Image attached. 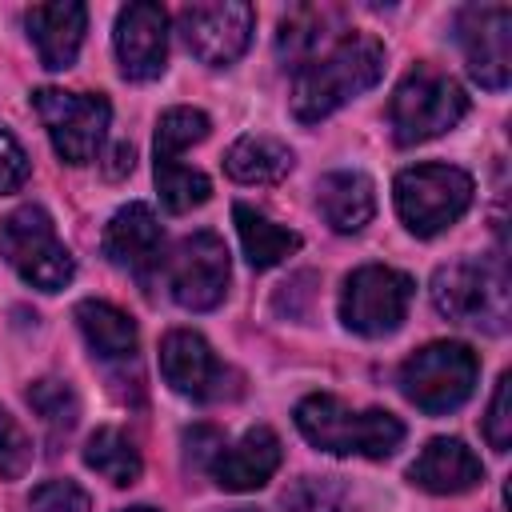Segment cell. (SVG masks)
<instances>
[{"label":"cell","instance_id":"27","mask_svg":"<svg viewBox=\"0 0 512 512\" xmlns=\"http://www.w3.org/2000/svg\"><path fill=\"white\" fill-rule=\"evenodd\" d=\"M320 36H324V12H320V8H296L292 16H284L276 48H280L284 60H292V64L304 68V64L312 60Z\"/></svg>","mask_w":512,"mask_h":512},{"label":"cell","instance_id":"5","mask_svg":"<svg viewBox=\"0 0 512 512\" xmlns=\"http://www.w3.org/2000/svg\"><path fill=\"white\" fill-rule=\"evenodd\" d=\"M476 376H480L476 352L468 344H460V340L424 344L420 352H412L400 364V388H404V396L420 412H432V416L460 408L472 396Z\"/></svg>","mask_w":512,"mask_h":512},{"label":"cell","instance_id":"9","mask_svg":"<svg viewBox=\"0 0 512 512\" xmlns=\"http://www.w3.org/2000/svg\"><path fill=\"white\" fill-rule=\"evenodd\" d=\"M412 292H416L412 276L384 264H364L344 280L340 320L360 336H388L404 324Z\"/></svg>","mask_w":512,"mask_h":512},{"label":"cell","instance_id":"10","mask_svg":"<svg viewBox=\"0 0 512 512\" xmlns=\"http://www.w3.org/2000/svg\"><path fill=\"white\" fill-rule=\"evenodd\" d=\"M176 24H180V36H184L188 52L200 64L224 68V64L244 56V48L252 40V28H256V12H252V4H240V0L188 4V8H180Z\"/></svg>","mask_w":512,"mask_h":512},{"label":"cell","instance_id":"28","mask_svg":"<svg viewBox=\"0 0 512 512\" xmlns=\"http://www.w3.org/2000/svg\"><path fill=\"white\" fill-rule=\"evenodd\" d=\"M28 404L40 412V420L56 432H68L80 416V404H76V392L64 384V380H36L28 388Z\"/></svg>","mask_w":512,"mask_h":512},{"label":"cell","instance_id":"34","mask_svg":"<svg viewBox=\"0 0 512 512\" xmlns=\"http://www.w3.org/2000/svg\"><path fill=\"white\" fill-rule=\"evenodd\" d=\"M120 512H156V508H120Z\"/></svg>","mask_w":512,"mask_h":512},{"label":"cell","instance_id":"18","mask_svg":"<svg viewBox=\"0 0 512 512\" xmlns=\"http://www.w3.org/2000/svg\"><path fill=\"white\" fill-rule=\"evenodd\" d=\"M280 440L272 428H252L244 432L232 448H220L212 456V480L228 492H252L260 484L272 480V472L280 468Z\"/></svg>","mask_w":512,"mask_h":512},{"label":"cell","instance_id":"16","mask_svg":"<svg viewBox=\"0 0 512 512\" xmlns=\"http://www.w3.org/2000/svg\"><path fill=\"white\" fill-rule=\"evenodd\" d=\"M408 480L424 492H436V496H456V492H468L484 480V464L480 456L456 440V436H436L408 468Z\"/></svg>","mask_w":512,"mask_h":512},{"label":"cell","instance_id":"35","mask_svg":"<svg viewBox=\"0 0 512 512\" xmlns=\"http://www.w3.org/2000/svg\"><path fill=\"white\" fill-rule=\"evenodd\" d=\"M236 512H252V508H236Z\"/></svg>","mask_w":512,"mask_h":512},{"label":"cell","instance_id":"1","mask_svg":"<svg viewBox=\"0 0 512 512\" xmlns=\"http://www.w3.org/2000/svg\"><path fill=\"white\" fill-rule=\"evenodd\" d=\"M384 72V44L376 36H344L328 56L308 60L292 84V116L304 124L324 120L352 96L368 92Z\"/></svg>","mask_w":512,"mask_h":512},{"label":"cell","instance_id":"21","mask_svg":"<svg viewBox=\"0 0 512 512\" xmlns=\"http://www.w3.org/2000/svg\"><path fill=\"white\" fill-rule=\"evenodd\" d=\"M224 168L240 184H276L292 168V148L280 144L276 136H240L228 148Z\"/></svg>","mask_w":512,"mask_h":512},{"label":"cell","instance_id":"11","mask_svg":"<svg viewBox=\"0 0 512 512\" xmlns=\"http://www.w3.org/2000/svg\"><path fill=\"white\" fill-rule=\"evenodd\" d=\"M456 40L480 88H492V92L508 88V72H512V8L508 4H468L456 16Z\"/></svg>","mask_w":512,"mask_h":512},{"label":"cell","instance_id":"20","mask_svg":"<svg viewBox=\"0 0 512 512\" xmlns=\"http://www.w3.org/2000/svg\"><path fill=\"white\" fill-rule=\"evenodd\" d=\"M76 324H80L88 348L104 360H120V356L136 352V320L108 300H80Z\"/></svg>","mask_w":512,"mask_h":512},{"label":"cell","instance_id":"13","mask_svg":"<svg viewBox=\"0 0 512 512\" xmlns=\"http://www.w3.org/2000/svg\"><path fill=\"white\" fill-rule=\"evenodd\" d=\"M112 44H116L120 72L128 80L160 76L164 60H168V16H164V8L152 4V0H136V4L120 8Z\"/></svg>","mask_w":512,"mask_h":512},{"label":"cell","instance_id":"23","mask_svg":"<svg viewBox=\"0 0 512 512\" xmlns=\"http://www.w3.org/2000/svg\"><path fill=\"white\" fill-rule=\"evenodd\" d=\"M84 464L96 472V476H104L108 484H136L140 480V452H136V444L120 432V428H96L92 436H88V444H84Z\"/></svg>","mask_w":512,"mask_h":512},{"label":"cell","instance_id":"15","mask_svg":"<svg viewBox=\"0 0 512 512\" xmlns=\"http://www.w3.org/2000/svg\"><path fill=\"white\" fill-rule=\"evenodd\" d=\"M104 256L132 272L136 280H152V272L164 264V232L148 204H124L108 228H104Z\"/></svg>","mask_w":512,"mask_h":512},{"label":"cell","instance_id":"25","mask_svg":"<svg viewBox=\"0 0 512 512\" xmlns=\"http://www.w3.org/2000/svg\"><path fill=\"white\" fill-rule=\"evenodd\" d=\"M208 136V116L200 108H168L156 124V156L180 160L188 144H200Z\"/></svg>","mask_w":512,"mask_h":512},{"label":"cell","instance_id":"2","mask_svg":"<svg viewBox=\"0 0 512 512\" xmlns=\"http://www.w3.org/2000/svg\"><path fill=\"white\" fill-rule=\"evenodd\" d=\"M296 428L304 432L308 444H316L320 452H332V456L384 460L404 440V424L392 412H380V408L352 412L344 400L324 396V392L296 404Z\"/></svg>","mask_w":512,"mask_h":512},{"label":"cell","instance_id":"19","mask_svg":"<svg viewBox=\"0 0 512 512\" xmlns=\"http://www.w3.org/2000/svg\"><path fill=\"white\" fill-rule=\"evenodd\" d=\"M316 204L336 232H360L376 216V188L364 172H328L316 184Z\"/></svg>","mask_w":512,"mask_h":512},{"label":"cell","instance_id":"32","mask_svg":"<svg viewBox=\"0 0 512 512\" xmlns=\"http://www.w3.org/2000/svg\"><path fill=\"white\" fill-rule=\"evenodd\" d=\"M28 180V152L12 132H0V192H16Z\"/></svg>","mask_w":512,"mask_h":512},{"label":"cell","instance_id":"31","mask_svg":"<svg viewBox=\"0 0 512 512\" xmlns=\"http://www.w3.org/2000/svg\"><path fill=\"white\" fill-rule=\"evenodd\" d=\"M28 508L32 512H92V500L72 480H48V484H40L32 492Z\"/></svg>","mask_w":512,"mask_h":512},{"label":"cell","instance_id":"6","mask_svg":"<svg viewBox=\"0 0 512 512\" xmlns=\"http://www.w3.org/2000/svg\"><path fill=\"white\" fill-rule=\"evenodd\" d=\"M0 252L40 292H60L76 276L72 252L60 244L52 216L36 204H24L0 220Z\"/></svg>","mask_w":512,"mask_h":512},{"label":"cell","instance_id":"8","mask_svg":"<svg viewBox=\"0 0 512 512\" xmlns=\"http://www.w3.org/2000/svg\"><path fill=\"white\" fill-rule=\"evenodd\" d=\"M36 116L48 128L52 148L60 152V160L68 164H88L96 160L108 120H112V104L100 92H64V88H40L32 96Z\"/></svg>","mask_w":512,"mask_h":512},{"label":"cell","instance_id":"17","mask_svg":"<svg viewBox=\"0 0 512 512\" xmlns=\"http://www.w3.org/2000/svg\"><path fill=\"white\" fill-rule=\"evenodd\" d=\"M24 24H28V36L36 44V52H40V64L60 72L80 52V40H84V28H88V8L76 4V0L32 4Z\"/></svg>","mask_w":512,"mask_h":512},{"label":"cell","instance_id":"3","mask_svg":"<svg viewBox=\"0 0 512 512\" xmlns=\"http://www.w3.org/2000/svg\"><path fill=\"white\" fill-rule=\"evenodd\" d=\"M464 112H468L464 88L452 76H444V72H436L428 64L412 68L396 84L392 104H388V120H392L396 144H424V140L456 128L464 120Z\"/></svg>","mask_w":512,"mask_h":512},{"label":"cell","instance_id":"33","mask_svg":"<svg viewBox=\"0 0 512 512\" xmlns=\"http://www.w3.org/2000/svg\"><path fill=\"white\" fill-rule=\"evenodd\" d=\"M132 164H136L132 144H116L112 156H108V164H104V176H108V180H120L124 172H132Z\"/></svg>","mask_w":512,"mask_h":512},{"label":"cell","instance_id":"4","mask_svg":"<svg viewBox=\"0 0 512 512\" xmlns=\"http://www.w3.org/2000/svg\"><path fill=\"white\" fill-rule=\"evenodd\" d=\"M432 304L456 324L504 332L508 324V276L488 260H452L432 276Z\"/></svg>","mask_w":512,"mask_h":512},{"label":"cell","instance_id":"14","mask_svg":"<svg viewBox=\"0 0 512 512\" xmlns=\"http://www.w3.org/2000/svg\"><path fill=\"white\" fill-rule=\"evenodd\" d=\"M160 372L172 384V392L188 400H216L224 396V364L208 348V340L192 328H176L160 344Z\"/></svg>","mask_w":512,"mask_h":512},{"label":"cell","instance_id":"26","mask_svg":"<svg viewBox=\"0 0 512 512\" xmlns=\"http://www.w3.org/2000/svg\"><path fill=\"white\" fill-rule=\"evenodd\" d=\"M284 512H348V488L336 476H300L284 492Z\"/></svg>","mask_w":512,"mask_h":512},{"label":"cell","instance_id":"12","mask_svg":"<svg viewBox=\"0 0 512 512\" xmlns=\"http://www.w3.org/2000/svg\"><path fill=\"white\" fill-rule=\"evenodd\" d=\"M232 280V264H228V248L216 232H196L188 240H180L172 264H168V288L172 300L188 312H208L224 300Z\"/></svg>","mask_w":512,"mask_h":512},{"label":"cell","instance_id":"22","mask_svg":"<svg viewBox=\"0 0 512 512\" xmlns=\"http://www.w3.org/2000/svg\"><path fill=\"white\" fill-rule=\"evenodd\" d=\"M232 220H236L240 248H244V256H248L252 268H272V264H280L284 256H292L300 248V236L296 232L272 224L264 212H256L248 204H236L232 208Z\"/></svg>","mask_w":512,"mask_h":512},{"label":"cell","instance_id":"7","mask_svg":"<svg viewBox=\"0 0 512 512\" xmlns=\"http://www.w3.org/2000/svg\"><path fill=\"white\" fill-rule=\"evenodd\" d=\"M472 204V176L452 164H416L396 176V212L416 236H436Z\"/></svg>","mask_w":512,"mask_h":512},{"label":"cell","instance_id":"24","mask_svg":"<svg viewBox=\"0 0 512 512\" xmlns=\"http://www.w3.org/2000/svg\"><path fill=\"white\" fill-rule=\"evenodd\" d=\"M156 192H160V204L168 212H192L212 196V184L204 172L184 168L180 160L156 156Z\"/></svg>","mask_w":512,"mask_h":512},{"label":"cell","instance_id":"30","mask_svg":"<svg viewBox=\"0 0 512 512\" xmlns=\"http://www.w3.org/2000/svg\"><path fill=\"white\" fill-rule=\"evenodd\" d=\"M484 436L496 452H508V444H512V376L508 372L496 380V392H492V404L484 416Z\"/></svg>","mask_w":512,"mask_h":512},{"label":"cell","instance_id":"29","mask_svg":"<svg viewBox=\"0 0 512 512\" xmlns=\"http://www.w3.org/2000/svg\"><path fill=\"white\" fill-rule=\"evenodd\" d=\"M32 464V440L28 432L0 408V476L4 480H20Z\"/></svg>","mask_w":512,"mask_h":512}]
</instances>
